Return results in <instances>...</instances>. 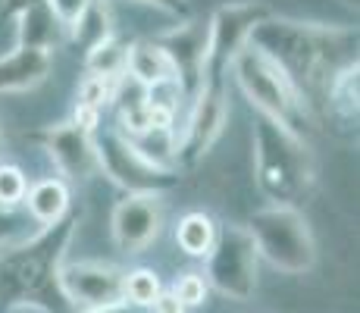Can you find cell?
Returning a JSON list of instances; mask_svg holds the SVG:
<instances>
[{"mask_svg":"<svg viewBox=\"0 0 360 313\" xmlns=\"http://www.w3.org/2000/svg\"><path fill=\"white\" fill-rule=\"evenodd\" d=\"M229 75L235 88L251 103V113L266 116V120L285 125L297 135H304V129L314 125V107L304 101L295 82L260 51H254V47L238 51V57L229 66Z\"/></svg>","mask_w":360,"mask_h":313,"instance_id":"4","label":"cell"},{"mask_svg":"<svg viewBox=\"0 0 360 313\" xmlns=\"http://www.w3.org/2000/svg\"><path fill=\"white\" fill-rule=\"evenodd\" d=\"M120 79H103V75H85L79 82V101L75 103H88L94 110H103L107 103H113Z\"/></svg>","mask_w":360,"mask_h":313,"instance_id":"24","label":"cell"},{"mask_svg":"<svg viewBox=\"0 0 360 313\" xmlns=\"http://www.w3.org/2000/svg\"><path fill=\"white\" fill-rule=\"evenodd\" d=\"M163 291V282L154 269L148 267H135L122 273V304L135 310H148L157 301V295Z\"/></svg>","mask_w":360,"mask_h":313,"instance_id":"22","label":"cell"},{"mask_svg":"<svg viewBox=\"0 0 360 313\" xmlns=\"http://www.w3.org/2000/svg\"><path fill=\"white\" fill-rule=\"evenodd\" d=\"M107 4H110V0H107ZM135 4L154 6V10L169 13V16H185V13H188V0H135Z\"/></svg>","mask_w":360,"mask_h":313,"instance_id":"29","label":"cell"},{"mask_svg":"<svg viewBox=\"0 0 360 313\" xmlns=\"http://www.w3.org/2000/svg\"><path fill=\"white\" fill-rule=\"evenodd\" d=\"M248 235L263 263L285 276H304L316 267V241L297 207H260L248 219Z\"/></svg>","mask_w":360,"mask_h":313,"instance_id":"5","label":"cell"},{"mask_svg":"<svg viewBox=\"0 0 360 313\" xmlns=\"http://www.w3.org/2000/svg\"><path fill=\"white\" fill-rule=\"evenodd\" d=\"M0 160H4V110H0Z\"/></svg>","mask_w":360,"mask_h":313,"instance_id":"32","label":"cell"},{"mask_svg":"<svg viewBox=\"0 0 360 313\" xmlns=\"http://www.w3.org/2000/svg\"><path fill=\"white\" fill-rule=\"evenodd\" d=\"M157 44L166 51L176 79L182 85L185 97H195L204 85V69H207V23H182L176 29L163 32L160 38H154Z\"/></svg>","mask_w":360,"mask_h":313,"instance_id":"13","label":"cell"},{"mask_svg":"<svg viewBox=\"0 0 360 313\" xmlns=\"http://www.w3.org/2000/svg\"><path fill=\"white\" fill-rule=\"evenodd\" d=\"M122 273L103 260H69L57 269L60 298L79 313L122 304Z\"/></svg>","mask_w":360,"mask_h":313,"instance_id":"10","label":"cell"},{"mask_svg":"<svg viewBox=\"0 0 360 313\" xmlns=\"http://www.w3.org/2000/svg\"><path fill=\"white\" fill-rule=\"evenodd\" d=\"M82 313H141L129 304H113V307H98V310H82Z\"/></svg>","mask_w":360,"mask_h":313,"instance_id":"31","label":"cell"},{"mask_svg":"<svg viewBox=\"0 0 360 313\" xmlns=\"http://www.w3.org/2000/svg\"><path fill=\"white\" fill-rule=\"evenodd\" d=\"M16 25V44L13 47H38V51H51L66 38L63 25L53 19V13L44 6H34V10H25L22 16L13 19Z\"/></svg>","mask_w":360,"mask_h":313,"instance_id":"17","label":"cell"},{"mask_svg":"<svg viewBox=\"0 0 360 313\" xmlns=\"http://www.w3.org/2000/svg\"><path fill=\"white\" fill-rule=\"evenodd\" d=\"M110 34H116V29H113V16H110L107 0H91L88 10L66 29V38L72 41L79 51H91L94 44L107 41Z\"/></svg>","mask_w":360,"mask_h":313,"instance_id":"18","label":"cell"},{"mask_svg":"<svg viewBox=\"0 0 360 313\" xmlns=\"http://www.w3.org/2000/svg\"><path fill=\"white\" fill-rule=\"evenodd\" d=\"M269 16V6L260 0H235L213 10L207 19V69L204 82H226L232 60L248 47V38L263 19Z\"/></svg>","mask_w":360,"mask_h":313,"instance_id":"7","label":"cell"},{"mask_svg":"<svg viewBox=\"0 0 360 313\" xmlns=\"http://www.w3.org/2000/svg\"><path fill=\"white\" fill-rule=\"evenodd\" d=\"M22 207L41 229L57 226V222H63L72 213V188L60 176H44L29 185Z\"/></svg>","mask_w":360,"mask_h":313,"instance_id":"15","label":"cell"},{"mask_svg":"<svg viewBox=\"0 0 360 313\" xmlns=\"http://www.w3.org/2000/svg\"><path fill=\"white\" fill-rule=\"evenodd\" d=\"M248 47L273 60L316 113V103H323L329 79L342 66L357 60V32L348 25L301 23V19L269 13L251 32Z\"/></svg>","mask_w":360,"mask_h":313,"instance_id":"1","label":"cell"},{"mask_svg":"<svg viewBox=\"0 0 360 313\" xmlns=\"http://www.w3.org/2000/svg\"><path fill=\"white\" fill-rule=\"evenodd\" d=\"M79 226V213H69L63 222L0 248V298L10 304H47L60 295L57 269L63 267L66 248Z\"/></svg>","mask_w":360,"mask_h":313,"instance_id":"3","label":"cell"},{"mask_svg":"<svg viewBox=\"0 0 360 313\" xmlns=\"http://www.w3.org/2000/svg\"><path fill=\"white\" fill-rule=\"evenodd\" d=\"M126 75L131 82H138V85L150 88V85L176 79V69H172L169 57H166V51L157 41H131L129 60H126Z\"/></svg>","mask_w":360,"mask_h":313,"instance_id":"16","label":"cell"},{"mask_svg":"<svg viewBox=\"0 0 360 313\" xmlns=\"http://www.w3.org/2000/svg\"><path fill=\"white\" fill-rule=\"evenodd\" d=\"M229 122V94L226 82H204L200 91L188 101L185 125L176 138V170L179 166H195L213 151L219 135Z\"/></svg>","mask_w":360,"mask_h":313,"instance_id":"9","label":"cell"},{"mask_svg":"<svg viewBox=\"0 0 360 313\" xmlns=\"http://www.w3.org/2000/svg\"><path fill=\"white\" fill-rule=\"evenodd\" d=\"M126 60H129V41H122L120 34H110L107 41L85 51V72L103 75V79H122L126 75Z\"/></svg>","mask_w":360,"mask_h":313,"instance_id":"21","label":"cell"},{"mask_svg":"<svg viewBox=\"0 0 360 313\" xmlns=\"http://www.w3.org/2000/svg\"><path fill=\"white\" fill-rule=\"evenodd\" d=\"M44 4L47 0H0V23H13L25 10H34V6H44Z\"/></svg>","mask_w":360,"mask_h":313,"instance_id":"28","label":"cell"},{"mask_svg":"<svg viewBox=\"0 0 360 313\" xmlns=\"http://www.w3.org/2000/svg\"><path fill=\"white\" fill-rule=\"evenodd\" d=\"M53 53L38 47H13L0 53V94L32 91L51 75Z\"/></svg>","mask_w":360,"mask_h":313,"instance_id":"14","label":"cell"},{"mask_svg":"<svg viewBox=\"0 0 360 313\" xmlns=\"http://www.w3.org/2000/svg\"><path fill=\"white\" fill-rule=\"evenodd\" d=\"M25 194H29V176H25L22 166L6 163L0 160V210L13 213L25 204Z\"/></svg>","mask_w":360,"mask_h":313,"instance_id":"23","label":"cell"},{"mask_svg":"<svg viewBox=\"0 0 360 313\" xmlns=\"http://www.w3.org/2000/svg\"><path fill=\"white\" fill-rule=\"evenodd\" d=\"M260 257L245 226H219L210 254L204 257V279L229 301H251L257 291Z\"/></svg>","mask_w":360,"mask_h":313,"instance_id":"6","label":"cell"},{"mask_svg":"<svg viewBox=\"0 0 360 313\" xmlns=\"http://www.w3.org/2000/svg\"><path fill=\"white\" fill-rule=\"evenodd\" d=\"M150 313H185V307L176 301V295H172V291L163 288L160 295H157V301L150 304Z\"/></svg>","mask_w":360,"mask_h":313,"instance_id":"30","label":"cell"},{"mask_svg":"<svg viewBox=\"0 0 360 313\" xmlns=\"http://www.w3.org/2000/svg\"><path fill=\"white\" fill-rule=\"evenodd\" d=\"M251 160L257 191L269 207H297L316 182V157L307 138L251 113Z\"/></svg>","mask_w":360,"mask_h":313,"instance_id":"2","label":"cell"},{"mask_svg":"<svg viewBox=\"0 0 360 313\" xmlns=\"http://www.w3.org/2000/svg\"><path fill=\"white\" fill-rule=\"evenodd\" d=\"M342 6H348V10H357V0H338Z\"/></svg>","mask_w":360,"mask_h":313,"instance_id":"33","label":"cell"},{"mask_svg":"<svg viewBox=\"0 0 360 313\" xmlns=\"http://www.w3.org/2000/svg\"><path fill=\"white\" fill-rule=\"evenodd\" d=\"M357 60L342 66L335 75L329 79L326 91H323V103L329 107V113H335L345 122H357Z\"/></svg>","mask_w":360,"mask_h":313,"instance_id":"20","label":"cell"},{"mask_svg":"<svg viewBox=\"0 0 360 313\" xmlns=\"http://www.w3.org/2000/svg\"><path fill=\"white\" fill-rule=\"evenodd\" d=\"M217 232H219V226H217V219H213L210 213L191 210V213H185V217L179 219V226H176V245H179L182 254L204 260V257L210 254L213 241H217Z\"/></svg>","mask_w":360,"mask_h":313,"instance_id":"19","label":"cell"},{"mask_svg":"<svg viewBox=\"0 0 360 313\" xmlns=\"http://www.w3.org/2000/svg\"><path fill=\"white\" fill-rule=\"evenodd\" d=\"M94 148H98V170L126 194H163L179 182V172L154 166L116 129L94 135Z\"/></svg>","mask_w":360,"mask_h":313,"instance_id":"8","label":"cell"},{"mask_svg":"<svg viewBox=\"0 0 360 313\" xmlns=\"http://www.w3.org/2000/svg\"><path fill=\"white\" fill-rule=\"evenodd\" d=\"M166 222L163 198L160 194H126L113 207L110 217V235L113 245L126 254H141L160 238Z\"/></svg>","mask_w":360,"mask_h":313,"instance_id":"11","label":"cell"},{"mask_svg":"<svg viewBox=\"0 0 360 313\" xmlns=\"http://www.w3.org/2000/svg\"><path fill=\"white\" fill-rule=\"evenodd\" d=\"M169 291L176 295V301L182 304L185 310H188V307H200V304L207 301V295H210V285H207L204 273H182Z\"/></svg>","mask_w":360,"mask_h":313,"instance_id":"25","label":"cell"},{"mask_svg":"<svg viewBox=\"0 0 360 313\" xmlns=\"http://www.w3.org/2000/svg\"><path fill=\"white\" fill-rule=\"evenodd\" d=\"M101 113L103 110H94V107H88V103H75V110H72V125H79L82 132H88V135H98L101 132Z\"/></svg>","mask_w":360,"mask_h":313,"instance_id":"27","label":"cell"},{"mask_svg":"<svg viewBox=\"0 0 360 313\" xmlns=\"http://www.w3.org/2000/svg\"><path fill=\"white\" fill-rule=\"evenodd\" d=\"M88 4H91V0H47V10L53 13V19H57L66 32L69 25L88 10Z\"/></svg>","mask_w":360,"mask_h":313,"instance_id":"26","label":"cell"},{"mask_svg":"<svg viewBox=\"0 0 360 313\" xmlns=\"http://www.w3.org/2000/svg\"><path fill=\"white\" fill-rule=\"evenodd\" d=\"M38 141L51 163L57 166L63 182H85V179L98 176V148H94V135L82 132L72 122H57L38 132Z\"/></svg>","mask_w":360,"mask_h":313,"instance_id":"12","label":"cell"}]
</instances>
